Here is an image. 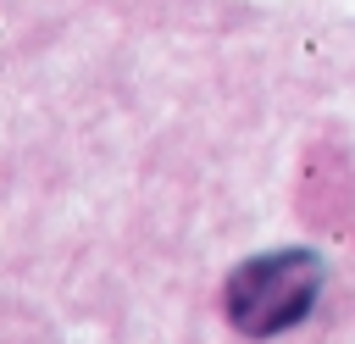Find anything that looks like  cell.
<instances>
[{
  "label": "cell",
  "instance_id": "obj_1",
  "mask_svg": "<svg viewBox=\"0 0 355 344\" xmlns=\"http://www.w3.org/2000/svg\"><path fill=\"white\" fill-rule=\"evenodd\" d=\"M322 294V255L311 250H272L233 266L222 289V311L244 338H277L311 316Z\"/></svg>",
  "mask_w": 355,
  "mask_h": 344
}]
</instances>
